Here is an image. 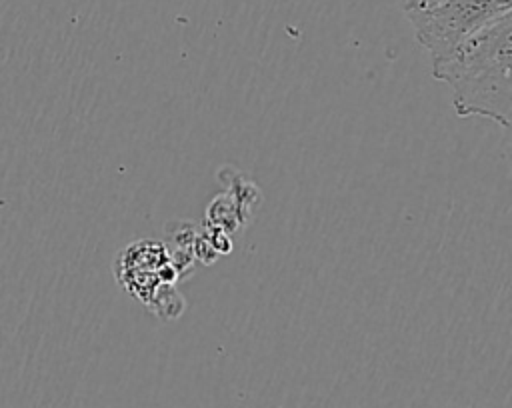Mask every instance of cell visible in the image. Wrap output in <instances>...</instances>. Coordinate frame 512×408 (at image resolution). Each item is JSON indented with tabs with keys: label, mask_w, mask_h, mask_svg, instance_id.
I'll list each match as a JSON object with an SVG mask.
<instances>
[{
	"label": "cell",
	"mask_w": 512,
	"mask_h": 408,
	"mask_svg": "<svg viewBox=\"0 0 512 408\" xmlns=\"http://www.w3.org/2000/svg\"><path fill=\"white\" fill-rule=\"evenodd\" d=\"M512 14L432 62V76L452 88L460 118H488L502 128L512 120Z\"/></svg>",
	"instance_id": "obj_1"
},
{
	"label": "cell",
	"mask_w": 512,
	"mask_h": 408,
	"mask_svg": "<svg viewBox=\"0 0 512 408\" xmlns=\"http://www.w3.org/2000/svg\"><path fill=\"white\" fill-rule=\"evenodd\" d=\"M506 14H512V0H442L406 16L434 62Z\"/></svg>",
	"instance_id": "obj_2"
},
{
	"label": "cell",
	"mask_w": 512,
	"mask_h": 408,
	"mask_svg": "<svg viewBox=\"0 0 512 408\" xmlns=\"http://www.w3.org/2000/svg\"><path fill=\"white\" fill-rule=\"evenodd\" d=\"M178 268L166 256L158 242H134L116 262L118 282L150 308L164 310L162 298H170V286L176 280Z\"/></svg>",
	"instance_id": "obj_3"
},
{
	"label": "cell",
	"mask_w": 512,
	"mask_h": 408,
	"mask_svg": "<svg viewBox=\"0 0 512 408\" xmlns=\"http://www.w3.org/2000/svg\"><path fill=\"white\" fill-rule=\"evenodd\" d=\"M438 2H442V0H400V4H402V8H404L406 14H408V12H418V10L430 8V6L438 4Z\"/></svg>",
	"instance_id": "obj_4"
}]
</instances>
